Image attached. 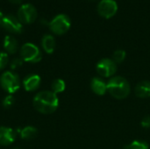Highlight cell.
<instances>
[{"instance_id":"cell-1","label":"cell","mask_w":150,"mask_h":149,"mask_svg":"<svg viewBox=\"0 0 150 149\" xmlns=\"http://www.w3.org/2000/svg\"><path fill=\"white\" fill-rule=\"evenodd\" d=\"M33 107L41 114H51L59 106V99L52 90H42L33 97Z\"/></svg>"},{"instance_id":"cell-2","label":"cell","mask_w":150,"mask_h":149,"mask_svg":"<svg viewBox=\"0 0 150 149\" xmlns=\"http://www.w3.org/2000/svg\"><path fill=\"white\" fill-rule=\"evenodd\" d=\"M130 90L128 81L122 76H112L107 83V91L115 99L122 100L127 98L130 94Z\"/></svg>"},{"instance_id":"cell-3","label":"cell","mask_w":150,"mask_h":149,"mask_svg":"<svg viewBox=\"0 0 150 149\" xmlns=\"http://www.w3.org/2000/svg\"><path fill=\"white\" fill-rule=\"evenodd\" d=\"M0 85L10 95L13 94L20 88L19 77L13 71H4L0 76Z\"/></svg>"},{"instance_id":"cell-4","label":"cell","mask_w":150,"mask_h":149,"mask_svg":"<svg viewBox=\"0 0 150 149\" xmlns=\"http://www.w3.org/2000/svg\"><path fill=\"white\" fill-rule=\"evenodd\" d=\"M48 26L53 33L56 35H62L69 30L71 21L68 15L59 14L48 23Z\"/></svg>"},{"instance_id":"cell-5","label":"cell","mask_w":150,"mask_h":149,"mask_svg":"<svg viewBox=\"0 0 150 149\" xmlns=\"http://www.w3.org/2000/svg\"><path fill=\"white\" fill-rule=\"evenodd\" d=\"M20 58L26 62L37 63L42 59V54L36 45L28 42L21 47Z\"/></svg>"},{"instance_id":"cell-6","label":"cell","mask_w":150,"mask_h":149,"mask_svg":"<svg viewBox=\"0 0 150 149\" xmlns=\"http://www.w3.org/2000/svg\"><path fill=\"white\" fill-rule=\"evenodd\" d=\"M37 16V10L32 4H24L18 10L17 17L22 24L29 25L33 23L36 20Z\"/></svg>"},{"instance_id":"cell-7","label":"cell","mask_w":150,"mask_h":149,"mask_svg":"<svg viewBox=\"0 0 150 149\" xmlns=\"http://www.w3.org/2000/svg\"><path fill=\"white\" fill-rule=\"evenodd\" d=\"M96 70L102 77H112L117 71V64L112 59L104 58L97 63Z\"/></svg>"},{"instance_id":"cell-8","label":"cell","mask_w":150,"mask_h":149,"mask_svg":"<svg viewBox=\"0 0 150 149\" xmlns=\"http://www.w3.org/2000/svg\"><path fill=\"white\" fill-rule=\"evenodd\" d=\"M1 25L4 29L11 33H21L24 29L23 24L18 20V17L12 14L5 15L2 20Z\"/></svg>"},{"instance_id":"cell-9","label":"cell","mask_w":150,"mask_h":149,"mask_svg":"<svg viewBox=\"0 0 150 149\" xmlns=\"http://www.w3.org/2000/svg\"><path fill=\"white\" fill-rule=\"evenodd\" d=\"M117 11L118 4L115 0H101L98 4V14L105 18H110L113 17Z\"/></svg>"},{"instance_id":"cell-10","label":"cell","mask_w":150,"mask_h":149,"mask_svg":"<svg viewBox=\"0 0 150 149\" xmlns=\"http://www.w3.org/2000/svg\"><path fill=\"white\" fill-rule=\"evenodd\" d=\"M16 133L15 132L6 126H0V145L9 146L15 141Z\"/></svg>"},{"instance_id":"cell-11","label":"cell","mask_w":150,"mask_h":149,"mask_svg":"<svg viewBox=\"0 0 150 149\" xmlns=\"http://www.w3.org/2000/svg\"><path fill=\"white\" fill-rule=\"evenodd\" d=\"M41 83V79L39 75L31 74L25 77L23 80V86L26 91H34L36 90Z\"/></svg>"},{"instance_id":"cell-12","label":"cell","mask_w":150,"mask_h":149,"mask_svg":"<svg viewBox=\"0 0 150 149\" xmlns=\"http://www.w3.org/2000/svg\"><path fill=\"white\" fill-rule=\"evenodd\" d=\"M91 89L98 96H104L107 92V83L100 77H93L91 81Z\"/></svg>"},{"instance_id":"cell-13","label":"cell","mask_w":150,"mask_h":149,"mask_svg":"<svg viewBox=\"0 0 150 149\" xmlns=\"http://www.w3.org/2000/svg\"><path fill=\"white\" fill-rule=\"evenodd\" d=\"M3 46H4V49L5 50V53L11 54L17 53L18 49V43L12 35H6L4 37Z\"/></svg>"},{"instance_id":"cell-14","label":"cell","mask_w":150,"mask_h":149,"mask_svg":"<svg viewBox=\"0 0 150 149\" xmlns=\"http://www.w3.org/2000/svg\"><path fill=\"white\" fill-rule=\"evenodd\" d=\"M134 92L136 97L139 98H149L150 97V82L149 81H142L140 82L135 89Z\"/></svg>"},{"instance_id":"cell-15","label":"cell","mask_w":150,"mask_h":149,"mask_svg":"<svg viewBox=\"0 0 150 149\" xmlns=\"http://www.w3.org/2000/svg\"><path fill=\"white\" fill-rule=\"evenodd\" d=\"M41 46L47 54H53L55 49V40L51 34H45L41 39Z\"/></svg>"},{"instance_id":"cell-16","label":"cell","mask_w":150,"mask_h":149,"mask_svg":"<svg viewBox=\"0 0 150 149\" xmlns=\"http://www.w3.org/2000/svg\"><path fill=\"white\" fill-rule=\"evenodd\" d=\"M38 134V130L32 126H28L20 130V137L25 141H30L34 139Z\"/></svg>"},{"instance_id":"cell-17","label":"cell","mask_w":150,"mask_h":149,"mask_svg":"<svg viewBox=\"0 0 150 149\" xmlns=\"http://www.w3.org/2000/svg\"><path fill=\"white\" fill-rule=\"evenodd\" d=\"M51 88H52V91L57 95L58 93H62L65 90L66 83L62 79L58 78V79H55L53 81Z\"/></svg>"},{"instance_id":"cell-18","label":"cell","mask_w":150,"mask_h":149,"mask_svg":"<svg viewBox=\"0 0 150 149\" xmlns=\"http://www.w3.org/2000/svg\"><path fill=\"white\" fill-rule=\"evenodd\" d=\"M149 145L148 142L141 140H135L132 141L127 147V149H149Z\"/></svg>"},{"instance_id":"cell-19","label":"cell","mask_w":150,"mask_h":149,"mask_svg":"<svg viewBox=\"0 0 150 149\" xmlns=\"http://www.w3.org/2000/svg\"><path fill=\"white\" fill-rule=\"evenodd\" d=\"M126 56H127V53H126L125 50L118 49L112 54V61L116 64H120V63H121V62H123L125 61Z\"/></svg>"},{"instance_id":"cell-20","label":"cell","mask_w":150,"mask_h":149,"mask_svg":"<svg viewBox=\"0 0 150 149\" xmlns=\"http://www.w3.org/2000/svg\"><path fill=\"white\" fill-rule=\"evenodd\" d=\"M14 102H15V98L11 95H8L7 97H5L4 98L2 105H3L4 108L8 109V108H11L14 105Z\"/></svg>"},{"instance_id":"cell-21","label":"cell","mask_w":150,"mask_h":149,"mask_svg":"<svg viewBox=\"0 0 150 149\" xmlns=\"http://www.w3.org/2000/svg\"><path fill=\"white\" fill-rule=\"evenodd\" d=\"M9 58L5 52H0V70H3L8 64Z\"/></svg>"},{"instance_id":"cell-22","label":"cell","mask_w":150,"mask_h":149,"mask_svg":"<svg viewBox=\"0 0 150 149\" xmlns=\"http://www.w3.org/2000/svg\"><path fill=\"white\" fill-rule=\"evenodd\" d=\"M23 62L24 61L21 59V58H14L11 61V64H10V67L11 69H16L19 67H21L23 65Z\"/></svg>"},{"instance_id":"cell-23","label":"cell","mask_w":150,"mask_h":149,"mask_svg":"<svg viewBox=\"0 0 150 149\" xmlns=\"http://www.w3.org/2000/svg\"><path fill=\"white\" fill-rule=\"evenodd\" d=\"M141 125L143 128H150V116H146L142 119V122H141Z\"/></svg>"},{"instance_id":"cell-24","label":"cell","mask_w":150,"mask_h":149,"mask_svg":"<svg viewBox=\"0 0 150 149\" xmlns=\"http://www.w3.org/2000/svg\"><path fill=\"white\" fill-rule=\"evenodd\" d=\"M11 4H21L22 0H8Z\"/></svg>"},{"instance_id":"cell-25","label":"cell","mask_w":150,"mask_h":149,"mask_svg":"<svg viewBox=\"0 0 150 149\" xmlns=\"http://www.w3.org/2000/svg\"><path fill=\"white\" fill-rule=\"evenodd\" d=\"M4 17V15L3 14V12H2L1 10H0V25H1V23H2V20H3Z\"/></svg>"},{"instance_id":"cell-26","label":"cell","mask_w":150,"mask_h":149,"mask_svg":"<svg viewBox=\"0 0 150 149\" xmlns=\"http://www.w3.org/2000/svg\"><path fill=\"white\" fill-rule=\"evenodd\" d=\"M13 149H19V148H13Z\"/></svg>"},{"instance_id":"cell-27","label":"cell","mask_w":150,"mask_h":149,"mask_svg":"<svg viewBox=\"0 0 150 149\" xmlns=\"http://www.w3.org/2000/svg\"><path fill=\"white\" fill-rule=\"evenodd\" d=\"M89 1H95V0H89Z\"/></svg>"}]
</instances>
